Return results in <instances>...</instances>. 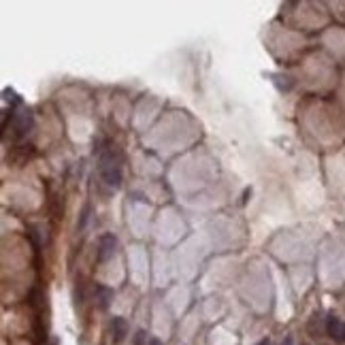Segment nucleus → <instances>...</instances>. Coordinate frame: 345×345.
I'll use <instances>...</instances> for the list:
<instances>
[{"label": "nucleus", "instance_id": "nucleus-6", "mask_svg": "<svg viewBox=\"0 0 345 345\" xmlns=\"http://www.w3.org/2000/svg\"><path fill=\"white\" fill-rule=\"evenodd\" d=\"M273 83H275L277 90H281V92H290L292 90V79L286 75H273Z\"/></svg>", "mask_w": 345, "mask_h": 345}, {"label": "nucleus", "instance_id": "nucleus-5", "mask_svg": "<svg viewBox=\"0 0 345 345\" xmlns=\"http://www.w3.org/2000/svg\"><path fill=\"white\" fill-rule=\"evenodd\" d=\"M96 300L100 309H109L111 300H113V290L107 286H96Z\"/></svg>", "mask_w": 345, "mask_h": 345}, {"label": "nucleus", "instance_id": "nucleus-10", "mask_svg": "<svg viewBox=\"0 0 345 345\" xmlns=\"http://www.w3.org/2000/svg\"><path fill=\"white\" fill-rule=\"evenodd\" d=\"M258 345H271V341H269V339H265V341H260Z\"/></svg>", "mask_w": 345, "mask_h": 345}, {"label": "nucleus", "instance_id": "nucleus-9", "mask_svg": "<svg viewBox=\"0 0 345 345\" xmlns=\"http://www.w3.org/2000/svg\"><path fill=\"white\" fill-rule=\"evenodd\" d=\"M281 345H294V339H292V337H290V334H288V337H286V339H283V343H281Z\"/></svg>", "mask_w": 345, "mask_h": 345}, {"label": "nucleus", "instance_id": "nucleus-4", "mask_svg": "<svg viewBox=\"0 0 345 345\" xmlns=\"http://www.w3.org/2000/svg\"><path fill=\"white\" fill-rule=\"evenodd\" d=\"M109 328H111V337H113L115 343H121L128 337V322L124 318H113L109 324Z\"/></svg>", "mask_w": 345, "mask_h": 345}, {"label": "nucleus", "instance_id": "nucleus-3", "mask_svg": "<svg viewBox=\"0 0 345 345\" xmlns=\"http://www.w3.org/2000/svg\"><path fill=\"white\" fill-rule=\"evenodd\" d=\"M326 332H328V337H330L332 341L345 343V322H343V320L330 316V318L326 320Z\"/></svg>", "mask_w": 345, "mask_h": 345}, {"label": "nucleus", "instance_id": "nucleus-8", "mask_svg": "<svg viewBox=\"0 0 345 345\" xmlns=\"http://www.w3.org/2000/svg\"><path fill=\"white\" fill-rule=\"evenodd\" d=\"M149 345H164V343H162L160 339H156V337H151V339H149Z\"/></svg>", "mask_w": 345, "mask_h": 345}, {"label": "nucleus", "instance_id": "nucleus-7", "mask_svg": "<svg viewBox=\"0 0 345 345\" xmlns=\"http://www.w3.org/2000/svg\"><path fill=\"white\" fill-rule=\"evenodd\" d=\"M135 345H149V341H147V334H145V330H139V332L135 334Z\"/></svg>", "mask_w": 345, "mask_h": 345}, {"label": "nucleus", "instance_id": "nucleus-1", "mask_svg": "<svg viewBox=\"0 0 345 345\" xmlns=\"http://www.w3.org/2000/svg\"><path fill=\"white\" fill-rule=\"evenodd\" d=\"M98 172H100V179H103L111 190H117L121 186V164H119V158L115 154V149L100 151Z\"/></svg>", "mask_w": 345, "mask_h": 345}, {"label": "nucleus", "instance_id": "nucleus-2", "mask_svg": "<svg viewBox=\"0 0 345 345\" xmlns=\"http://www.w3.org/2000/svg\"><path fill=\"white\" fill-rule=\"evenodd\" d=\"M117 251V239L113 235H103L98 241V251H96V258L98 262H107L115 256Z\"/></svg>", "mask_w": 345, "mask_h": 345}]
</instances>
